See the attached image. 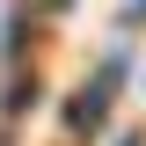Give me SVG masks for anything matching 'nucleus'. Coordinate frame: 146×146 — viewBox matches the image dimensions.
Segmentation results:
<instances>
[{
    "label": "nucleus",
    "instance_id": "f257e3e1",
    "mask_svg": "<svg viewBox=\"0 0 146 146\" xmlns=\"http://www.w3.org/2000/svg\"><path fill=\"white\" fill-rule=\"evenodd\" d=\"M117 80H124V51H110L102 66H95V80L73 88V102H66V131H73V139H88V131L110 124V95H117Z\"/></svg>",
    "mask_w": 146,
    "mask_h": 146
},
{
    "label": "nucleus",
    "instance_id": "f03ea898",
    "mask_svg": "<svg viewBox=\"0 0 146 146\" xmlns=\"http://www.w3.org/2000/svg\"><path fill=\"white\" fill-rule=\"evenodd\" d=\"M139 15H146V0H124V22H139Z\"/></svg>",
    "mask_w": 146,
    "mask_h": 146
},
{
    "label": "nucleus",
    "instance_id": "7ed1b4c3",
    "mask_svg": "<svg viewBox=\"0 0 146 146\" xmlns=\"http://www.w3.org/2000/svg\"><path fill=\"white\" fill-rule=\"evenodd\" d=\"M117 146H139V139H117Z\"/></svg>",
    "mask_w": 146,
    "mask_h": 146
}]
</instances>
